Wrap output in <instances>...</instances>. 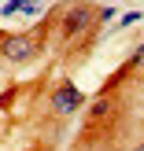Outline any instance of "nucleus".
<instances>
[{
    "label": "nucleus",
    "instance_id": "nucleus-1",
    "mask_svg": "<svg viewBox=\"0 0 144 151\" xmlns=\"http://www.w3.org/2000/svg\"><path fill=\"white\" fill-rule=\"evenodd\" d=\"M52 107H56L59 114H70V111H78V107H81V92H78L74 85L56 88V92H52Z\"/></svg>",
    "mask_w": 144,
    "mask_h": 151
},
{
    "label": "nucleus",
    "instance_id": "nucleus-2",
    "mask_svg": "<svg viewBox=\"0 0 144 151\" xmlns=\"http://www.w3.org/2000/svg\"><path fill=\"white\" fill-rule=\"evenodd\" d=\"M89 19H93V11H89V7L85 4H74L70 7V11H67V22H63V29H67V33H78V29H85L89 26Z\"/></svg>",
    "mask_w": 144,
    "mask_h": 151
},
{
    "label": "nucleus",
    "instance_id": "nucleus-3",
    "mask_svg": "<svg viewBox=\"0 0 144 151\" xmlns=\"http://www.w3.org/2000/svg\"><path fill=\"white\" fill-rule=\"evenodd\" d=\"M4 52H7V59H30L33 55V41L30 37H11V41H4Z\"/></svg>",
    "mask_w": 144,
    "mask_h": 151
},
{
    "label": "nucleus",
    "instance_id": "nucleus-4",
    "mask_svg": "<svg viewBox=\"0 0 144 151\" xmlns=\"http://www.w3.org/2000/svg\"><path fill=\"white\" fill-rule=\"evenodd\" d=\"M137 151H144V147H137Z\"/></svg>",
    "mask_w": 144,
    "mask_h": 151
}]
</instances>
